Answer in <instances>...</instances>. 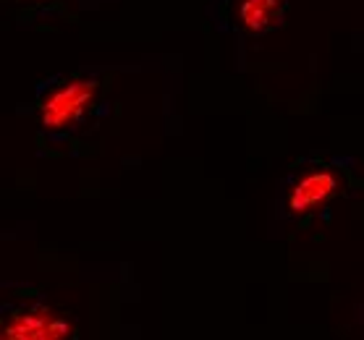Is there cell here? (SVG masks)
<instances>
[{
	"label": "cell",
	"mask_w": 364,
	"mask_h": 340,
	"mask_svg": "<svg viewBox=\"0 0 364 340\" xmlns=\"http://www.w3.org/2000/svg\"><path fill=\"white\" fill-rule=\"evenodd\" d=\"M338 189H341L338 173L331 170V168H317V170L304 173L291 186L286 207H289L291 215H309V212L325 207L338 194Z\"/></svg>",
	"instance_id": "3"
},
{
	"label": "cell",
	"mask_w": 364,
	"mask_h": 340,
	"mask_svg": "<svg viewBox=\"0 0 364 340\" xmlns=\"http://www.w3.org/2000/svg\"><path fill=\"white\" fill-rule=\"evenodd\" d=\"M0 340H74V324L58 309L26 304L0 319Z\"/></svg>",
	"instance_id": "1"
},
{
	"label": "cell",
	"mask_w": 364,
	"mask_h": 340,
	"mask_svg": "<svg viewBox=\"0 0 364 340\" xmlns=\"http://www.w3.org/2000/svg\"><path fill=\"white\" fill-rule=\"evenodd\" d=\"M100 82L95 79H71L63 82L60 87L50 92L40 108V121L48 131H68L74 128L87 110L92 108V102L97 97Z\"/></svg>",
	"instance_id": "2"
},
{
	"label": "cell",
	"mask_w": 364,
	"mask_h": 340,
	"mask_svg": "<svg viewBox=\"0 0 364 340\" xmlns=\"http://www.w3.org/2000/svg\"><path fill=\"white\" fill-rule=\"evenodd\" d=\"M286 0H241L236 9V21L252 34L267 32L281 18Z\"/></svg>",
	"instance_id": "4"
}]
</instances>
